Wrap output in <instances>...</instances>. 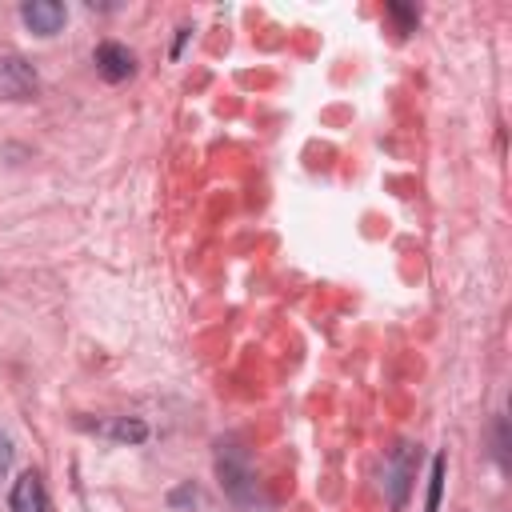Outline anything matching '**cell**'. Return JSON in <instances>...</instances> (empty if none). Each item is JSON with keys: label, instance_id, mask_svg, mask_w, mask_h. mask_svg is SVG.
Listing matches in <instances>:
<instances>
[{"label": "cell", "instance_id": "cell-10", "mask_svg": "<svg viewBox=\"0 0 512 512\" xmlns=\"http://www.w3.org/2000/svg\"><path fill=\"white\" fill-rule=\"evenodd\" d=\"M8 468H12V440L0 432V476H4Z\"/></svg>", "mask_w": 512, "mask_h": 512}, {"label": "cell", "instance_id": "cell-2", "mask_svg": "<svg viewBox=\"0 0 512 512\" xmlns=\"http://www.w3.org/2000/svg\"><path fill=\"white\" fill-rule=\"evenodd\" d=\"M412 472H416V444H396L384 460V488L392 508H404L408 488H412Z\"/></svg>", "mask_w": 512, "mask_h": 512}, {"label": "cell", "instance_id": "cell-6", "mask_svg": "<svg viewBox=\"0 0 512 512\" xmlns=\"http://www.w3.org/2000/svg\"><path fill=\"white\" fill-rule=\"evenodd\" d=\"M8 508H12V512H48V492H44V476H40V472H24V476H20L16 484H12Z\"/></svg>", "mask_w": 512, "mask_h": 512}, {"label": "cell", "instance_id": "cell-9", "mask_svg": "<svg viewBox=\"0 0 512 512\" xmlns=\"http://www.w3.org/2000/svg\"><path fill=\"white\" fill-rule=\"evenodd\" d=\"M384 12L400 24V32H412V28H416V12H412V8H404V4H388Z\"/></svg>", "mask_w": 512, "mask_h": 512}, {"label": "cell", "instance_id": "cell-7", "mask_svg": "<svg viewBox=\"0 0 512 512\" xmlns=\"http://www.w3.org/2000/svg\"><path fill=\"white\" fill-rule=\"evenodd\" d=\"M96 432H104V436H112V440H124V444L148 440V424L136 420V416H120V420H112V424H96Z\"/></svg>", "mask_w": 512, "mask_h": 512}, {"label": "cell", "instance_id": "cell-5", "mask_svg": "<svg viewBox=\"0 0 512 512\" xmlns=\"http://www.w3.org/2000/svg\"><path fill=\"white\" fill-rule=\"evenodd\" d=\"M92 60H96V72H100L104 80H112V84H120V80H128V76L136 72V56H132L124 44H116V40H104V44L92 52Z\"/></svg>", "mask_w": 512, "mask_h": 512}, {"label": "cell", "instance_id": "cell-3", "mask_svg": "<svg viewBox=\"0 0 512 512\" xmlns=\"http://www.w3.org/2000/svg\"><path fill=\"white\" fill-rule=\"evenodd\" d=\"M40 88L36 68L24 56H0V96L4 100H32Z\"/></svg>", "mask_w": 512, "mask_h": 512}, {"label": "cell", "instance_id": "cell-1", "mask_svg": "<svg viewBox=\"0 0 512 512\" xmlns=\"http://www.w3.org/2000/svg\"><path fill=\"white\" fill-rule=\"evenodd\" d=\"M216 476L224 484V496L248 512H256L264 500H260V488H256V472L248 464V452L236 444V440H220L216 444Z\"/></svg>", "mask_w": 512, "mask_h": 512}, {"label": "cell", "instance_id": "cell-4", "mask_svg": "<svg viewBox=\"0 0 512 512\" xmlns=\"http://www.w3.org/2000/svg\"><path fill=\"white\" fill-rule=\"evenodd\" d=\"M20 20H24L36 36H56V32L64 28V20H68V8H64L60 0H28V4L20 8Z\"/></svg>", "mask_w": 512, "mask_h": 512}, {"label": "cell", "instance_id": "cell-8", "mask_svg": "<svg viewBox=\"0 0 512 512\" xmlns=\"http://www.w3.org/2000/svg\"><path fill=\"white\" fill-rule=\"evenodd\" d=\"M440 492H444V456H432V472H428V500H424V512H440Z\"/></svg>", "mask_w": 512, "mask_h": 512}]
</instances>
